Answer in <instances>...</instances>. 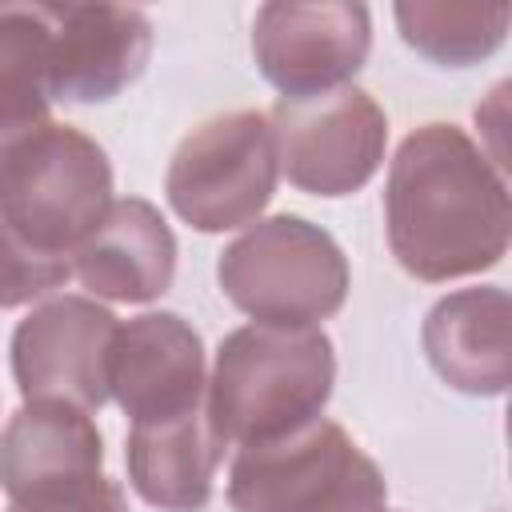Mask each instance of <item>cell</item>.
I'll use <instances>...</instances> for the list:
<instances>
[{
	"label": "cell",
	"instance_id": "4fadbf2b",
	"mask_svg": "<svg viewBox=\"0 0 512 512\" xmlns=\"http://www.w3.org/2000/svg\"><path fill=\"white\" fill-rule=\"evenodd\" d=\"M428 364L464 396H504L512 384V304L496 284L460 288L432 304L420 328Z\"/></svg>",
	"mask_w": 512,
	"mask_h": 512
},
{
	"label": "cell",
	"instance_id": "7c38bea8",
	"mask_svg": "<svg viewBox=\"0 0 512 512\" xmlns=\"http://www.w3.org/2000/svg\"><path fill=\"white\" fill-rule=\"evenodd\" d=\"M72 272L92 296L148 304L172 288L176 236L156 204L140 196L112 200L104 220L72 252Z\"/></svg>",
	"mask_w": 512,
	"mask_h": 512
},
{
	"label": "cell",
	"instance_id": "2e32d148",
	"mask_svg": "<svg viewBox=\"0 0 512 512\" xmlns=\"http://www.w3.org/2000/svg\"><path fill=\"white\" fill-rule=\"evenodd\" d=\"M48 40L36 4H0V176L48 116Z\"/></svg>",
	"mask_w": 512,
	"mask_h": 512
},
{
	"label": "cell",
	"instance_id": "ffe728a7",
	"mask_svg": "<svg viewBox=\"0 0 512 512\" xmlns=\"http://www.w3.org/2000/svg\"><path fill=\"white\" fill-rule=\"evenodd\" d=\"M376 512H384V508H376Z\"/></svg>",
	"mask_w": 512,
	"mask_h": 512
},
{
	"label": "cell",
	"instance_id": "6da1fadb",
	"mask_svg": "<svg viewBox=\"0 0 512 512\" xmlns=\"http://www.w3.org/2000/svg\"><path fill=\"white\" fill-rule=\"evenodd\" d=\"M384 224L396 264L428 284L496 268L512 236L504 172L456 124H420L392 156Z\"/></svg>",
	"mask_w": 512,
	"mask_h": 512
},
{
	"label": "cell",
	"instance_id": "e0dca14e",
	"mask_svg": "<svg viewBox=\"0 0 512 512\" xmlns=\"http://www.w3.org/2000/svg\"><path fill=\"white\" fill-rule=\"evenodd\" d=\"M396 24L408 48L440 68H468L492 56L508 36V4H436L400 0Z\"/></svg>",
	"mask_w": 512,
	"mask_h": 512
},
{
	"label": "cell",
	"instance_id": "5bb4252c",
	"mask_svg": "<svg viewBox=\"0 0 512 512\" xmlns=\"http://www.w3.org/2000/svg\"><path fill=\"white\" fill-rule=\"evenodd\" d=\"M104 436L96 420L60 400H24L0 432V488L12 500L100 476Z\"/></svg>",
	"mask_w": 512,
	"mask_h": 512
},
{
	"label": "cell",
	"instance_id": "9c48e42d",
	"mask_svg": "<svg viewBox=\"0 0 512 512\" xmlns=\"http://www.w3.org/2000/svg\"><path fill=\"white\" fill-rule=\"evenodd\" d=\"M120 320L88 296H52L12 332V376L24 400L104 408Z\"/></svg>",
	"mask_w": 512,
	"mask_h": 512
},
{
	"label": "cell",
	"instance_id": "d6986e66",
	"mask_svg": "<svg viewBox=\"0 0 512 512\" xmlns=\"http://www.w3.org/2000/svg\"><path fill=\"white\" fill-rule=\"evenodd\" d=\"M8 512H128V500H124V488L100 472L80 484H64V488L12 500Z\"/></svg>",
	"mask_w": 512,
	"mask_h": 512
},
{
	"label": "cell",
	"instance_id": "8fae6325",
	"mask_svg": "<svg viewBox=\"0 0 512 512\" xmlns=\"http://www.w3.org/2000/svg\"><path fill=\"white\" fill-rule=\"evenodd\" d=\"M204 340L176 312H144L120 324L108 364V396L132 424L204 408Z\"/></svg>",
	"mask_w": 512,
	"mask_h": 512
},
{
	"label": "cell",
	"instance_id": "277c9868",
	"mask_svg": "<svg viewBox=\"0 0 512 512\" xmlns=\"http://www.w3.org/2000/svg\"><path fill=\"white\" fill-rule=\"evenodd\" d=\"M388 480L372 456L332 420H312L292 436L240 448L228 468L236 512H376Z\"/></svg>",
	"mask_w": 512,
	"mask_h": 512
},
{
	"label": "cell",
	"instance_id": "52a82bcc",
	"mask_svg": "<svg viewBox=\"0 0 512 512\" xmlns=\"http://www.w3.org/2000/svg\"><path fill=\"white\" fill-rule=\"evenodd\" d=\"M276 164L308 196H352L360 192L388 144L384 108L364 88H332L304 100H276L272 116Z\"/></svg>",
	"mask_w": 512,
	"mask_h": 512
},
{
	"label": "cell",
	"instance_id": "ac0fdd59",
	"mask_svg": "<svg viewBox=\"0 0 512 512\" xmlns=\"http://www.w3.org/2000/svg\"><path fill=\"white\" fill-rule=\"evenodd\" d=\"M72 276V256H52L28 244L0 220V308L32 304Z\"/></svg>",
	"mask_w": 512,
	"mask_h": 512
},
{
	"label": "cell",
	"instance_id": "9a60e30c",
	"mask_svg": "<svg viewBox=\"0 0 512 512\" xmlns=\"http://www.w3.org/2000/svg\"><path fill=\"white\" fill-rule=\"evenodd\" d=\"M128 480L140 500L164 512H200L212 500V480L224 460V444L208 424V412H184L172 420L128 428Z\"/></svg>",
	"mask_w": 512,
	"mask_h": 512
},
{
	"label": "cell",
	"instance_id": "30bf717a",
	"mask_svg": "<svg viewBox=\"0 0 512 512\" xmlns=\"http://www.w3.org/2000/svg\"><path fill=\"white\" fill-rule=\"evenodd\" d=\"M48 40V92L68 104L116 100L148 64L152 20L128 4H36Z\"/></svg>",
	"mask_w": 512,
	"mask_h": 512
},
{
	"label": "cell",
	"instance_id": "8992f818",
	"mask_svg": "<svg viewBox=\"0 0 512 512\" xmlns=\"http://www.w3.org/2000/svg\"><path fill=\"white\" fill-rule=\"evenodd\" d=\"M276 136L264 112L240 108L196 124L172 152L164 192L196 232L256 224L276 192Z\"/></svg>",
	"mask_w": 512,
	"mask_h": 512
},
{
	"label": "cell",
	"instance_id": "ba28073f",
	"mask_svg": "<svg viewBox=\"0 0 512 512\" xmlns=\"http://www.w3.org/2000/svg\"><path fill=\"white\" fill-rule=\"evenodd\" d=\"M372 16L356 0L292 4L272 0L256 8L252 56L260 76L284 92V100L320 96L344 88L368 60Z\"/></svg>",
	"mask_w": 512,
	"mask_h": 512
},
{
	"label": "cell",
	"instance_id": "5b68a950",
	"mask_svg": "<svg viewBox=\"0 0 512 512\" xmlns=\"http://www.w3.org/2000/svg\"><path fill=\"white\" fill-rule=\"evenodd\" d=\"M112 208V164L72 124L48 120L0 176V220L52 256H72Z\"/></svg>",
	"mask_w": 512,
	"mask_h": 512
},
{
	"label": "cell",
	"instance_id": "3957f363",
	"mask_svg": "<svg viewBox=\"0 0 512 512\" xmlns=\"http://www.w3.org/2000/svg\"><path fill=\"white\" fill-rule=\"evenodd\" d=\"M220 292L256 324L316 328L348 300V256L312 220L280 212L248 224L216 264Z\"/></svg>",
	"mask_w": 512,
	"mask_h": 512
},
{
	"label": "cell",
	"instance_id": "7a4b0ae2",
	"mask_svg": "<svg viewBox=\"0 0 512 512\" xmlns=\"http://www.w3.org/2000/svg\"><path fill=\"white\" fill-rule=\"evenodd\" d=\"M332 384L336 352L320 328L244 324L216 348L204 412L224 448H252L320 420Z\"/></svg>",
	"mask_w": 512,
	"mask_h": 512
}]
</instances>
